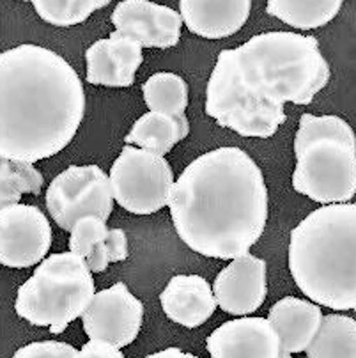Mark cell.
Instances as JSON below:
<instances>
[{
    "label": "cell",
    "mask_w": 356,
    "mask_h": 358,
    "mask_svg": "<svg viewBox=\"0 0 356 358\" xmlns=\"http://www.w3.org/2000/svg\"><path fill=\"white\" fill-rule=\"evenodd\" d=\"M268 321L278 337L280 353H301L308 348L322 321L321 307L311 300L285 296L269 310Z\"/></svg>",
    "instance_id": "cell-18"
},
{
    "label": "cell",
    "mask_w": 356,
    "mask_h": 358,
    "mask_svg": "<svg viewBox=\"0 0 356 358\" xmlns=\"http://www.w3.org/2000/svg\"><path fill=\"white\" fill-rule=\"evenodd\" d=\"M188 134L190 122L186 117L174 119L156 112H148L141 119H136L131 131L124 137V142L128 145H138V149L155 152L158 157H165L178 142L185 141Z\"/></svg>",
    "instance_id": "cell-19"
},
{
    "label": "cell",
    "mask_w": 356,
    "mask_h": 358,
    "mask_svg": "<svg viewBox=\"0 0 356 358\" xmlns=\"http://www.w3.org/2000/svg\"><path fill=\"white\" fill-rule=\"evenodd\" d=\"M169 208L186 247L213 259H236L264 233L268 188L250 155L227 145L204 152L183 171Z\"/></svg>",
    "instance_id": "cell-2"
},
{
    "label": "cell",
    "mask_w": 356,
    "mask_h": 358,
    "mask_svg": "<svg viewBox=\"0 0 356 358\" xmlns=\"http://www.w3.org/2000/svg\"><path fill=\"white\" fill-rule=\"evenodd\" d=\"M69 252L82 257L91 273H101L111 263L128 259V238L122 229H108L106 222L89 215L71 227Z\"/></svg>",
    "instance_id": "cell-15"
},
{
    "label": "cell",
    "mask_w": 356,
    "mask_h": 358,
    "mask_svg": "<svg viewBox=\"0 0 356 358\" xmlns=\"http://www.w3.org/2000/svg\"><path fill=\"white\" fill-rule=\"evenodd\" d=\"M84 115V85L61 55L38 45L0 54V157L46 160L73 141Z\"/></svg>",
    "instance_id": "cell-3"
},
{
    "label": "cell",
    "mask_w": 356,
    "mask_h": 358,
    "mask_svg": "<svg viewBox=\"0 0 356 358\" xmlns=\"http://www.w3.org/2000/svg\"><path fill=\"white\" fill-rule=\"evenodd\" d=\"M85 61V80L89 84L105 87H131L136 69L144 62V55L138 43L115 31L108 38L99 39L89 46Z\"/></svg>",
    "instance_id": "cell-14"
},
{
    "label": "cell",
    "mask_w": 356,
    "mask_h": 358,
    "mask_svg": "<svg viewBox=\"0 0 356 358\" xmlns=\"http://www.w3.org/2000/svg\"><path fill=\"white\" fill-rule=\"evenodd\" d=\"M144 101L149 112L183 119L188 107V84L179 75L159 71L144 84Z\"/></svg>",
    "instance_id": "cell-22"
},
{
    "label": "cell",
    "mask_w": 356,
    "mask_h": 358,
    "mask_svg": "<svg viewBox=\"0 0 356 358\" xmlns=\"http://www.w3.org/2000/svg\"><path fill=\"white\" fill-rule=\"evenodd\" d=\"M216 303L231 316H248L262 307L268 294L266 263L252 254L232 259L213 286Z\"/></svg>",
    "instance_id": "cell-12"
},
{
    "label": "cell",
    "mask_w": 356,
    "mask_h": 358,
    "mask_svg": "<svg viewBox=\"0 0 356 358\" xmlns=\"http://www.w3.org/2000/svg\"><path fill=\"white\" fill-rule=\"evenodd\" d=\"M211 358H280V344L268 317H239L206 339Z\"/></svg>",
    "instance_id": "cell-13"
},
{
    "label": "cell",
    "mask_w": 356,
    "mask_h": 358,
    "mask_svg": "<svg viewBox=\"0 0 356 358\" xmlns=\"http://www.w3.org/2000/svg\"><path fill=\"white\" fill-rule=\"evenodd\" d=\"M52 247V227L38 206L13 204L0 210V264L29 268L39 264Z\"/></svg>",
    "instance_id": "cell-10"
},
{
    "label": "cell",
    "mask_w": 356,
    "mask_h": 358,
    "mask_svg": "<svg viewBox=\"0 0 356 358\" xmlns=\"http://www.w3.org/2000/svg\"><path fill=\"white\" fill-rule=\"evenodd\" d=\"M111 20L118 32L142 48H172L181 39V15L151 0H122Z\"/></svg>",
    "instance_id": "cell-11"
},
{
    "label": "cell",
    "mask_w": 356,
    "mask_h": 358,
    "mask_svg": "<svg viewBox=\"0 0 356 358\" xmlns=\"http://www.w3.org/2000/svg\"><path fill=\"white\" fill-rule=\"evenodd\" d=\"M307 358H356V320L342 314L322 316L308 344Z\"/></svg>",
    "instance_id": "cell-21"
},
{
    "label": "cell",
    "mask_w": 356,
    "mask_h": 358,
    "mask_svg": "<svg viewBox=\"0 0 356 358\" xmlns=\"http://www.w3.org/2000/svg\"><path fill=\"white\" fill-rule=\"evenodd\" d=\"M252 11V0H179V15L190 32L222 39L241 31Z\"/></svg>",
    "instance_id": "cell-16"
},
{
    "label": "cell",
    "mask_w": 356,
    "mask_h": 358,
    "mask_svg": "<svg viewBox=\"0 0 356 358\" xmlns=\"http://www.w3.org/2000/svg\"><path fill=\"white\" fill-rule=\"evenodd\" d=\"M145 358H199L192 353H186V351L179 350V348H167V350H162L158 353L148 355Z\"/></svg>",
    "instance_id": "cell-27"
},
{
    "label": "cell",
    "mask_w": 356,
    "mask_h": 358,
    "mask_svg": "<svg viewBox=\"0 0 356 358\" xmlns=\"http://www.w3.org/2000/svg\"><path fill=\"white\" fill-rule=\"evenodd\" d=\"M94 293V278L85 261L73 252H61L43 259L20 286L15 310L34 327H48L57 336L82 317Z\"/></svg>",
    "instance_id": "cell-6"
},
{
    "label": "cell",
    "mask_w": 356,
    "mask_h": 358,
    "mask_svg": "<svg viewBox=\"0 0 356 358\" xmlns=\"http://www.w3.org/2000/svg\"><path fill=\"white\" fill-rule=\"evenodd\" d=\"M25 2H29V0H25Z\"/></svg>",
    "instance_id": "cell-29"
},
{
    "label": "cell",
    "mask_w": 356,
    "mask_h": 358,
    "mask_svg": "<svg viewBox=\"0 0 356 358\" xmlns=\"http://www.w3.org/2000/svg\"><path fill=\"white\" fill-rule=\"evenodd\" d=\"M328 82L330 64L314 36L262 32L218 54L206 114L241 137L269 138L287 119L285 103H312Z\"/></svg>",
    "instance_id": "cell-1"
},
{
    "label": "cell",
    "mask_w": 356,
    "mask_h": 358,
    "mask_svg": "<svg viewBox=\"0 0 356 358\" xmlns=\"http://www.w3.org/2000/svg\"><path fill=\"white\" fill-rule=\"evenodd\" d=\"M78 358H124L122 351L101 341H89L78 350Z\"/></svg>",
    "instance_id": "cell-26"
},
{
    "label": "cell",
    "mask_w": 356,
    "mask_h": 358,
    "mask_svg": "<svg viewBox=\"0 0 356 358\" xmlns=\"http://www.w3.org/2000/svg\"><path fill=\"white\" fill-rule=\"evenodd\" d=\"M112 197L133 215H151L169 206L174 172L163 157L126 144L111 169Z\"/></svg>",
    "instance_id": "cell-7"
},
{
    "label": "cell",
    "mask_w": 356,
    "mask_h": 358,
    "mask_svg": "<svg viewBox=\"0 0 356 358\" xmlns=\"http://www.w3.org/2000/svg\"><path fill=\"white\" fill-rule=\"evenodd\" d=\"M144 321V305L136 300L124 282L94 293L82 314L84 330L91 341L124 348L136 339Z\"/></svg>",
    "instance_id": "cell-9"
},
{
    "label": "cell",
    "mask_w": 356,
    "mask_h": 358,
    "mask_svg": "<svg viewBox=\"0 0 356 358\" xmlns=\"http://www.w3.org/2000/svg\"><path fill=\"white\" fill-rule=\"evenodd\" d=\"M43 22L55 27H73L85 22L98 9L112 0H31Z\"/></svg>",
    "instance_id": "cell-24"
},
{
    "label": "cell",
    "mask_w": 356,
    "mask_h": 358,
    "mask_svg": "<svg viewBox=\"0 0 356 358\" xmlns=\"http://www.w3.org/2000/svg\"><path fill=\"white\" fill-rule=\"evenodd\" d=\"M289 270L315 305L356 310V202L318 208L292 229Z\"/></svg>",
    "instance_id": "cell-4"
},
{
    "label": "cell",
    "mask_w": 356,
    "mask_h": 358,
    "mask_svg": "<svg viewBox=\"0 0 356 358\" xmlns=\"http://www.w3.org/2000/svg\"><path fill=\"white\" fill-rule=\"evenodd\" d=\"M163 313L185 328H197L215 314L213 287L201 275H176L159 294Z\"/></svg>",
    "instance_id": "cell-17"
},
{
    "label": "cell",
    "mask_w": 356,
    "mask_h": 358,
    "mask_svg": "<svg viewBox=\"0 0 356 358\" xmlns=\"http://www.w3.org/2000/svg\"><path fill=\"white\" fill-rule=\"evenodd\" d=\"M292 187L314 202L342 204L356 195V135L339 115L299 117Z\"/></svg>",
    "instance_id": "cell-5"
},
{
    "label": "cell",
    "mask_w": 356,
    "mask_h": 358,
    "mask_svg": "<svg viewBox=\"0 0 356 358\" xmlns=\"http://www.w3.org/2000/svg\"><path fill=\"white\" fill-rule=\"evenodd\" d=\"M280 358H292L291 355H287V353H280Z\"/></svg>",
    "instance_id": "cell-28"
},
{
    "label": "cell",
    "mask_w": 356,
    "mask_h": 358,
    "mask_svg": "<svg viewBox=\"0 0 356 358\" xmlns=\"http://www.w3.org/2000/svg\"><path fill=\"white\" fill-rule=\"evenodd\" d=\"M13 358H78V350L68 343L43 341L20 348Z\"/></svg>",
    "instance_id": "cell-25"
},
{
    "label": "cell",
    "mask_w": 356,
    "mask_h": 358,
    "mask_svg": "<svg viewBox=\"0 0 356 358\" xmlns=\"http://www.w3.org/2000/svg\"><path fill=\"white\" fill-rule=\"evenodd\" d=\"M43 174L32 164L0 157V210L18 204L23 194L39 195Z\"/></svg>",
    "instance_id": "cell-23"
},
{
    "label": "cell",
    "mask_w": 356,
    "mask_h": 358,
    "mask_svg": "<svg viewBox=\"0 0 356 358\" xmlns=\"http://www.w3.org/2000/svg\"><path fill=\"white\" fill-rule=\"evenodd\" d=\"M50 217L64 231L76 220L94 215L108 220L114 210L111 179L98 165H71L52 179L46 190Z\"/></svg>",
    "instance_id": "cell-8"
},
{
    "label": "cell",
    "mask_w": 356,
    "mask_h": 358,
    "mask_svg": "<svg viewBox=\"0 0 356 358\" xmlns=\"http://www.w3.org/2000/svg\"><path fill=\"white\" fill-rule=\"evenodd\" d=\"M342 4L344 0H268L266 13L292 29L312 31L330 23Z\"/></svg>",
    "instance_id": "cell-20"
}]
</instances>
